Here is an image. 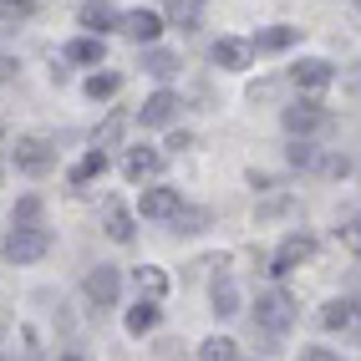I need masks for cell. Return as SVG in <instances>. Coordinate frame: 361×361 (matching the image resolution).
<instances>
[{
  "mask_svg": "<svg viewBox=\"0 0 361 361\" xmlns=\"http://www.w3.org/2000/svg\"><path fill=\"white\" fill-rule=\"evenodd\" d=\"M204 224H209L204 209H178V214H173V229H178V234H199Z\"/></svg>",
  "mask_w": 361,
  "mask_h": 361,
  "instance_id": "cell-28",
  "label": "cell"
},
{
  "mask_svg": "<svg viewBox=\"0 0 361 361\" xmlns=\"http://www.w3.org/2000/svg\"><path fill=\"white\" fill-rule=\"evenodd\" d=\"M239 310H245V305H239V285H234V280H214V316H219V321H234Z\"/></svg>",
  "mask_w": 361,
  "mask_h": 361,
  "instance_id": "cell-17",
  "label": "cell"
},
{
  "mask_svg": "<svg viewBox=\"0 0 361 361\" xmlns=\"http://www.w3.org/2000/svg\"><path fill=\"white\" fill-rule=\"evenodd\" d=\"M142 71H148V77H158V82H168L178 71V56H168V51H148L142 56Z\"/></svg>",
  "mask_w": 361,
  "mask_h": 361,
  "instance_id": "cell-24",
  "label": "cell"
},
{
  "mask_svg": "<svg viewBox=\"0 0 361 361\" xmlns=\"http://www.w3.org/2000/svg\"><path fill=\"white\" fill-rule=\"evenodd\" d=\"M285 158H290L295 168H316V163H321V153H316V142H310V137H295V142H290V153H285Z\"/></svg>",
  "mask_w": 361,
  "mask_h": 361,
  "instance_id": "cell-27",
  "label": "cell"
},
{
  "mask_svg": "<svg viewBox=\"0 0 361 361\" xmlns=\"http://www.w3.org/2000/svg\"><path fill=\"white\" fill-rule=\"evenodd\" d=\"M295 41H300V26H270L255 36V51H290Z\"/></svg>",
  "mask_w": 361,
  "mask_h": 361,
  "instance_id": "cell-18",
  "label": "cell"
},
{
  "mask_svg": "<svg viewBox=\"0 0 361 361\" xmlns=\"http://www.w3.org/2000/svg\"><path fill=\"white\" fill-rule=\"evenodd\" d=\"M0 142H6V133H0Z\"/></svg>",
  "mask_w": 361,
  "mask_h": 361,
  "instance_id": "cell-37",
  "label": "cell"
},
{
  "mask_svg": "<svg viewBox=\"0 0 361 361\" xmlns=\"http://www.w3.org/2000/svg\"><path fill=\"white\" fill-rule=\"evenodd\" d=\"M178 209H183L178 188H148V194L137 199V214H142V219H173Z\"/></svg>",
  "mask_w": 361,
  "mask_h": 361,
  "instance_id": "cell-10",
  "label": "cell"
},
{
  "mask_svg": "<svg viewBox=\"0 0 361 361\" xmlns=\"http://www.w3.org/2000/svg\"><path fill=\"white\" fill-rule=\"evenodd\" d=\"M71 66H102L107 61V41L92 31V36H77V41H66V51H61Z\"/></svg>",
  "mask_w": 361,
  "mask_h": 361,
  "instance_id": "cell-11",
  "label": "cell"
},
{
  "mask_svg": "<svg viewBox=\"0 0 361 361\" xmlns=\"http://www.w3.org/2000/svg\"><path fill=\"white\" fill-rule=\"evenodd\" d=\"M310 250H316V245H310V234H285V245H280V250H275V259H270V275H275V280H285L300 259H310Z\"/></svg>",
  "mask_w": 361,
  "mask_h": 361,
  "instance_id": "cell-7",
  "label": "cell"
},
{
  "mask_svg": "<svg viewBox=\"0 0 361 361\" xmlns=\"http://www.w3.org/2000/svg\"><path fill=\"white\" fill-rule=\"evenodd\" d=\"M300 356H305V361H331V356H336V351H326V346H305V351H300Z\"/></svg>",
  "mask_w": 361,
  "mask_h": 361,
  "instance_id": "cell-33",
  "label": "cell"
},
{
  "mask_svg": "<svg viewBox=\"0 0 361 361\" xmlns=\"http://www.w3.org/2000/svg\"><path fill=\"white\" fill-rule=\"evenodd\" d=\"M168 20L183 31H194L199 26V0H168Z\"/></svg>",
  "mask_w": 361,
  "mask_h": 361,
  "instance_id": "cell-23",
  "label": "cell"
},
{
  "mask_svg": "<svg viewBox=\"0 0 361 361\" xmlns=\"http://www.w3.org/2000/svg\"><path fill=\"white\" fill-rule=\"evenodd\" d=\"M321 326H331V331H346V326H351V300H331V305L321 310Z\"/></svg>",
  "mask_w": 361,
  "mask_h": 361,
  "instance_id": "cell-26",
  "label": "cell"
},
{
  "mask_svg": "<svg viewBox=\"0 0 361 361\" xmlns=\"http://www.w3.org/2000/svg\"><path fill=\"white\" fill-rule=\"evenodd\" d=\"M102 229H107L112 245H133V214H128L123 204H107V209H102Z\"/></svg>",
  "mask_w": 361,
  "mask_h": 361,
  "instance_id": "cell-16",
  "label": "cell"
},
{
  "mask_svg": "<svg viewBox=\"0 0 361 361\" xmlns=\"http://www.w3.org/2000/svg\"><path fill=\"white\" fill-rule=\"evenodd\" d=\"M123 321H128V331H133V336H148V331L158 326V300H153V295H148V300H137Z\"/></svg>",
  "mask_w": 361,
  "mask_h": 361,
  "instance_id": "cell-19",
  "label": "cell"
},
{
  "mask_svg": "<svg viewBox=\"0 0 361 361\" xmlns=\"http://www.w3.org/2000/svg\"><path fill=\"white\" fill-rule=\"evenodd\" d=\"M336 234H341V245H346L351 255H361V219H346V224L336 229Z\"/></svg>",
  "mask_w": 361,
  "mask_h": 361,
  "instance_id": "cell-30",
  "label": "cell"
},
{
  "mask_svg": "<svg viewBox=\"0 0 361 361\" xmlns=\"http://www.w3.org/2000/svg\"><path fill=\"white\" fill-rule=\"evenodd\" d=\"M259 97H275V82H259V87H250V102H259Z\"/></svg>",
  "mask_w": 361,
  "mask_h": 361,
  "instance_id": "cell-34",
  "label": "cell"
},
{
  "mask_svg": "<svg viewBox=\"0 0 361 361\" xmlns=\"http://www.w3.org/2000/svg\"><path fill=\"white\" fill-rule=\"evenodd\" d=\"M82 26L97 31V36H107V31H123V16H117L107 0H87V6H82Z\"/></svg>",
  "mask_w": 361,
  "mask_h": 361,
  "instance_id": "cell-12",
  "label": "cell"
},
{
  "mask_svg": "<svg viewBox=\"0 0 361 361\" xmlns=\"http://www.w3.org/2000/svg\"><path fill=\"white\" fill-rule=\"evenodd\" d=\"M178 117V92H168V87H158L148 102H142V112H137V123L142 128H168Z\"/></svg>",
  "mask_w": 361,
  "mask_h": 361,
  "instance_id": "cell-8",
  "label": "cell"
},
{
  "mask_svg": "<svg viewBox=\"0 0 361 361\" xmlns=\"http://www.w3.org/2000/svg\"><path fill=\"white\" fill-rule=\"evenodd\" d=\"M16 71H20V66H16V56H0V82H11Z\"/></svg>",
  "mask_w": 361,
  "mask_h": 361,
  "instance_id": "cell-35",
  "label": "cell"
},
{
  "mask_svg": "<svg viewBox=\"0 0 361 361\" xmlns=\"http://www.w3.org/2000/svg\"><path fill=\"white\" fill-rule=\"evenodd\" d=\"M51 255V229L41 224H16L6 234V259L11 264H31V259H46Z\"/></svg>",
  "mask_w": 361,
  "mask_h": 361,
  "instance_id": "cell-1",
  "label": "cell"
},
{
  "mask_svg": "<svg viewBox=\"0 0 361 361\" xmlns=\"http://www.w3.org/2000/svg\"><path fill=\"white\" fill-rule=\"evenodd\" d=\"M117 87H123L117 71H92V77H87V97H92V102H112Z\"/></svg>",
  "mask_w": 361,
  "mask_h": 361,
  "instance_id": "cell-20",
  "label": "cell"
},
{
  "mask_svg": "<svg viewBox=\"0 0 361 361\" xmlns=\"http://www.w3.org/2000/svg\"><path fill=\"white\" fill-rule=\"evenodd\" d=\"M123 133H128V112L112 107L102 123H97V133H92V148H117V142H123Z\"/></svg>",
  "mask_w": 361,
  "mask_h": 361,
  "instance_id": "cell-15",
  "label": "cell"
},
{
  "mask_svg": "<svg viewBox=\"0 0 361 361\" xmlns=\"http://www.w3.org/2000/svg\"><path fill=\"white\" fill-rule=\"evenodd\" d=\"M123 31H128L133 41H142V46H153V41L163 36V20H158L153 11H128V16H123Z\"/></svg>",
  "mask_w": 361,
  "mask_h": 361,
  "instance_id": "cell-14",
  "label": "cell"
},
{
  "mask_svg": "<svg viewBox=\"0 0 361 361\" xmlns=\"http://www.w3.org/2000/svg\"><path fill=\"white\" fill-rule=\"evenodd\" d=\"M82 290H87V300L97 310H107V305H117V295H123V270H117V264H92Z\"/></svg>",
  "mask_w": 361,
  "mask_h": 361,
  "instance_id": "cell-3",
  "label": "cell"
},
{
  "mask_svg": "<svg viewBox=\"0 0 361 361\" xmlns=\"http://www.w3.org/2000/svg\"><path fill=\"white\" fill-rule=\"evenodd\" d=\"M199 356H204V361H234V356H239V346L229 341V336H209V341L199 346Z\"/></svg>",
  "mask_w": 361,
  "mask_h": 361,
  "instance_id": "cell-25",
  "label": "cell"
},
{
  "mask_svg": "<svg viewBox=\"0 0 361 361\" xmlns=\"http://www.w3.org/2000/svg\"><path fill=\"white\" fill-rule=\"evenodd\" d=\"M316 168H321L326 178H346V173H351V163H346V158H336V153H331V158H321Z\"/></svg>",
  "mask_w": 361,
  "mask_h": 361,
  "instance_id": "cell-31",
  "label": "cell"
},
{
  "mask_svg": "<svg viewBox=\"0 0 361 361\" xmlns=\"http://www.w3.org/2000/svg\"><path fill=\"white\" fill-rule=\"evenodd\" d=\"M209 56H214V66H224V71H245V66H250V56H255V41L219 36V41L209 46Z\"/></svg>",
  "mask_w": 361,
  "mask_h": 361,
  "instance_id": "cell-9",
  "label": "cell"
},
{
  "mask_svg": "<svg viewBox=\"0 0 361 361\" xmlns=\"http://www.w3.org/2000/svg\"><path fill=\"white\" fill-rule=\"evenodd\" d=\"M36 11V0H0V16H6V20H26Z\"/></svg>",
  "mask_w": 361,
  "mask_h": 361,
  "instance_id": "cell-29",
  "label": "cell"
},
{
  "mask_svg": "<svg viewBox=\"0 0 361 361\" xmlns=\"http://www.w3.org/2000/svg\"><path fill=\"white\" fill-rule=\"evenodd\" d=\"M11 158H16V168H20V173L41 178L46 168L56 163V148H51V142H46V137H20L16 148H11Z\"/></svg>",
  "mask_w": 361,
  "mask_h": 361,
  "instance_id": "cell-4",
  "label": "cell"
},
{
  "mask_svg": "<svg viewBox=\"0 0 361 361\" xmlns=\"http://www.w3.org/2000/svg\"><path fill=\"white\" fill-rule=\"evenodd\" d=\"M158 168H163V153H153V148H128L123 153V178H153L158 173Z\"/></svg>",
  "mask_w": 361,
  "mask_h": 361,
  "instance_id": "cell-13",
  "label": "cell"
},
{
  "mask_svg": "<svg viewBox=\"0 0 361 361\" xmlns=\"http://www.w3.org/2000/svg\"><path fill=\"white\" fill-rule=\"evenodd\" d=\"M351 326H361V295L351 300Z\"/></svg>",
  "mask_w": 361,
  "mask_h": 361,
  "instance_id": "cell-36",
  "label": "cell"
},
{
  "mask_svg": "<svg viewBox=\"0 0 361 361\" xmlns=\"http://www.w3.org/2000/svg\"><path fill=\"white\" fill-rule=\"evenodd\" d=\"M36 214H41V204H36V199H20V204H16V214H11V224H36Z\"/></svg>",
  "mask_w": 361,
  "mask_h": 361,
  "instance_id": "cell-32",
  "label": "cell"
},
{
  "mask_svg": "<svg viewBox=\"0 0 361 361\" xmlns=\"http://www.w3.org/2000/svg\"><path fill=\"white\" fill-rule=\"evenodd\" d=\"M255 326L270 331V336H285V331L295 326V300L285 295V290H264L259 305H255Z\"/></svg>",
  "mask_w": 361,
  "mask_h": 361,
  "instance_id": "cell-2",
  "label": "cell"
},
{
  "mask_svg": "<svg viewBox=\"0 0 361 361\" xmlns=\"http://www.w3.org/2000/svg\"><path fill=\"white\" fill-rule=\"evenodd\" d=\"M133 280H137V290H142V295H153V300L168 290V275H163V264H137V270H133Z\"/></svg>",
  "mask_w": 361,
  "mask_h": 361,
  "instance_id": "cell-21",
  "label": "cell"
},
{
  "mask_svg": "<svg viewBox=\"0 0 361 361\" xmlns=\"http://www.w3.org/2000/svg\"><path fill=\"white\" fill-rule=\"evenodd\" d=\"M290 82L305 92V97H321V92L336 82V71H331V61H316V56H310V61H300V66H290Z\"/></svg>",
  "mask_w": 361,
  "mask_h": 361,
  "instance_id": "cell-5",
  "label": "cell"
},
{
  "mask_svg": "<svg viewBox=\"0 0 361 361\" xmlns=\"http://www.w3.org/2000/svg\"><path fill=\"white\" fill-rule=\"evenodd\" d=\"M280 123H285V133H290V137H310V133L326 128V112H321L316 102H295V107L280 112Z\"/></svg>",
  "mask_w": 361,
  "mask_h": 361,
  "instance_id": "cell-6",
  "label": "cell"
},
{
  "mask_svg": "<svg viewBox=\"0 0 361 361\" xmlns=\"http://www.w3.org/2000/svg\"><path fill=\"white\" fill-rule=\"evenodd\" d=\"M102 173H107V153H102V148H92L77 168H71V183H92V178H102Z\"/></svg>",
  "mask_w": 361,
  "mask_h": 361,
  "instance_id": "cell-22",
  "label": "cell"
}]
</instances>
